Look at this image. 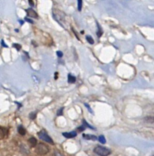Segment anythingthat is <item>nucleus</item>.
Masks as SVG:
<instances>
[{
  "mask_svg": "<svg viewBox=\"0 0 154 156\" xmlns=\"http://www.w3.org/2000/svg\"><path fill=\"white\" fill-rule=\"evenodd\" d=\"M94 152L100 156H108L111 154V151L108 148L102 146H96L94 148Z\"/></svg>",
  "mask_w": 154,
  "mask_h": 156,
  "instance_id": "f257e3e1",
  "label": "nucleus"
},
{
  "mask_svg": "<svg viewBox=\"0 0 154 156\" xmlns=\"http://www.w3.org/2000/svg\"><path fill=\"white\" fill-rule=\"evenodd\" d=\"M48 152H49V148L46 145L43 144V143H39V144L37 145L36 152L37 154H39L40 155H46L47 153H48Z\"/></svg>",
  "mask_w": 154,
  "mask_h": 156,
  "instance_id": "f03ea898",
  "label": "nucleus"
},
{
  "mask_svg": "<svg viewBox=\"0 0 154 156\" xmlns=\"http://www.w3.org/2000/svg\"><path fill=\"white\" fill-rule=\"evenodd\" d=\"M38 137L40 139L43 140V141H45L47 142L48 143H51V144H53V142L52 139L48 136V134L46 133V131L44 130H41L40 131V132L38 133Z\"/></svg>",
  "mask_w": 154,
  "mask_h": 156,
  "instance_id": "7ed1b4c3",
  "label": "nucleus"
},
{
  "mask_svg": "<svg viewBox=\"0 0 154 156\" xmlns=\"http://www.w3.org/2000/svg\"><path fill=\"white\" fill-rule=\"evenodd\" d=\"M25 11L27 12V15L28 17L33 18H38V15H37V12L33 10L32 8H28L25 10Z\"/></svg>",
  "mask_w": 154,
  "mask_h": 156,
  "instance_id": "20e7f679",
  "label": "nucleus"
},
{
  "mask_svg": "<svg viewBox=\"0 0 154 156\" xmlns=\"http://www.w3.org/2000/svg\"><path fill=\"white\" fill-rule=\"evenodd\" d=\"M63 136L65 138L67 139H71V138H74L77 136V133L76 131H72L70 133H63Z\"/></svg>",
  "mask_w": 154,
  "mask_h": 156,
  "instance_id": "39448f33",
  "label": "nucleus"
},
{
  "mask_svg": "<svg viewBox=\"0 0 154 156\" xmlns=\"http://www.w3.org/2000/svg\"><path fill=\"white\" fill-rule=\"evenodd\" d=\"M83 136L84 139H86L87 140H93V141H95V140L98 139V138H97L95 136L90 135V134H83Z\"/></svg>",
  "mask_w": 154,
  "mask_h": 156,
  "instance_id": "423d86ee",
  "label": "nucleus"
},
{
  "mask_svg": "<svg viewBox=\"0 0 154 156\" xmlns=\"http://www.w3.org/2000/svg\"><path fill=\"white\" fill-rule=\"evenodd\" d=\"M18 133L20 134V135L24 136L25 135V133H26V130L22 126H18Z\"/></svg>",
  "mask_w": 154,
  "mask_h": 156,
  "instance_id": "0eeeda50",
  "label": "nucleus"
},
{
  "mask_svg": "<svg viewBox=\"0 0 154 156\" xmlns=\"http://www.w3.org/2000/svg\"><path fill=\"white\" fill-rule=\"evenodd\" d=\"M28 142H29L31 147H34L35 145H37V139L34 138V137H31V138L28 139Z\"/></svg>",
  "mask_w": 154,
  "mask_h": 156,
  "instance_id": "6e6552de",
  "label": "nucleus"
},
{
  "mask_svg": "<svg viewBox=\"0 0 154 156\" xmlns=\"http://www.w3.org/2000/svg\"><path fill=\"white\" fill-rule=\"evenodd\" d=\"M68 82L70 84H73L76 82V77L73 76L71 74L68 75Z\"/></svg>",
  "mask_w": 154,
  "mask_h": 156,
  "instance_id": "1a4fd4ad",
  "label": "nucleus"
},
{
  "mask_svg": "<svg viewBox=\"0 0 154 156\" xmlns=\"http://www.w3.org/2000/svg\"><path fill=\"white\" fill-rule=\"evenodd\" d=\"M98 139H99V141L102 143V144H105V143H106L105 138V136H104L103 135L99 136V138H98Z\"/></svg>",
  "mask_w": 154,
  "mask_h": 156,
  "instance_id": "9d476101",
  "label": "nucleus"
},
{
  "mask_svg": "<svg viewBox=\"0 0 154 156\" xmlns=\"http://www.w3.org/2000/svg\"><path fill=\"white\" fill-rule=\"evenodd\" d=\"M97 26H98V28H99V30H98V32H97V36H98L99 37H100L102 35V34H103V31H102V28H101V27H100V25L99 24L97 23Z\"/></svg>",
  "mask_w": 154,
  "mask_h": 156,
  "instance_id": "9b49d317",
  "label": "nucleus"
},
{
  "mask_svg": "<svg viewBox=\"0 0 154 156\" xmlns=\"http://www.w3.org/2000/svg\"><path fill=\"white\" fill-rule=\"evenodd\" d=\"M86 39L87 41L90 43V44H93V43H94V40H93V38L91 36H89V35L86 36Z\"/></svg>",
  "mask_w": 154,
  "mask_h": 156,
  "instance_id": "f8f14e48",
  "label": "nucleus"
},
{
  "mask_svg": "<svg viewBox=\"0 0 154 156\" xmlns=\"http://www.w3.org/2000/svg\"><path fill=\"white\" fill-rule=\"evenodd\" d=\"M78 1V10L81 11L82 7H83V0H77Z\"/></svg>",
  "mask_w": 154,
  "mask_h": 156,
  "instance_id": "ddd939ff",
  "label": "nucleus"
},
{
  "mask_svg": "<svg viewBox=\"0 0 154 156\" xmlns=\"http://www.w3.org/2000/svg\"><path fill=\"white\" fill-rule=\"evenodd\" d=\"M83 125H84V126H88V127H89V129H95V128H94L93 126H90V125H89V123H88L86 122V120H83Z\"/></svg>",
  "mask_w": 154,
  "mask_h": 156,
  "instance_id": "4468645a",
  "label": "nucleus"
},
{
  "mask_svg": "<svg viewBox=\"0 0 154 156\" xmlns=\"http://www.w3.org/2000/svg\"><path fill=\"white\" fill-rule=\"evenodd\" d=\"M12 46L15 47L17 50H20V49H21V46L20 44H18V43H13V44H12Z\"/></svg>",
  "mask_w": 154,
  "mask_h": 156,
  "instance_id": "2eb2a0df",
  "label": "nucleus"
},
{
  "mask_svg": "<svg viewBox=\"0 0 154 156\" xmlns=\"http://www.w3.org/2000/svg\"><path fill=\"white\" fill-rule=\"evenodd\" d=\"M36 112H32V113H31L30 114H29V117H30V119H31V120H34L36 118Z\"/></svg>",
  "mask_w": 154,
  "mask_h": 156,
  "instance_id": "dca6fc26",
  "label": "nucleus"
},
{
  "mask_svg": "<svg viewBox=\"0 0 154 156\" xmlns=\"http://www.w3.org/2000/svg\"><path fill=\"white\" fill-rule=\"evenodd\" d=\"M5 136V132H4V129H2L1 127H0V139H3V137Z\"/></svg>",
  "mask_w": 154,
  "mask_h": 156,
  "instance_id": "f3484780",
  "label": "nucleus"
},
{
  "mask_svg": "<svg viewBox=\"0 0 154 156\" xmlns=\"http://www.w3.org/2000/svg\"><path fill=\"white\" fill-rule=\"evenodd\" d=\"M63 107H61L59 108V110L57 111V116H62L63 115Z\"/></svg>",
  "mask_w": 154,
  "mask_h": 156,
  "instance_id": "a211bd4d",
  "label": "nucleus"
},
{
  "mask_svg": "<svg viewBox=\"0 0 154 156\" xmlns=\"http://www.w3.org/2000/svg\"><path fill=\"white\" fill-rule=\"evenodd\" d=\"M146 119L148 120V121H146V122L150 123H153V118L152 117H149L146 118Z\"/></svg>",
  "mask_w": 154,
  "mask_h": 156,
  "instance_id": "6ab92c4d",
  "label": "nucleus"
},
{
  "mask_svg": "<svg viewBox=\"0 0 154 156\" xmlns=\"http://www.w3.org/2000/svg\"><path fill=\"white\" fill-rule=\"evenodd\" d=\"M56 54H57L58 57H59V58L63 57V52H62V51H59V50L56 52Z\"/></svg>",
  "mask_w": 154,
  "mask_h": 156,
  "instance_id": "aec40b11",
  "label": "nucleus"
},
{
  "mask_svg": "<svg viewBox=\"0 0 154 156\" xmlns=\"http://www.w3.org/2000/svg\"><path fill=\"white\" fill-rule=\"evenodd\" d=\"M85 129H86V126H85L84 125H83V126H79V127L78 128V130L80 131V132H82V131H83Z\"/></svg>",
  "mask_w": 154,
  "mask_h": 156,
  "instance_id": "412c9836",
  "label": "nucleus"
},
{
  "mask_svg": "<svg viewBox=\"0 0 154 156\" xmlns=\"http://www.w3.org/2000/svg\"><path fill=\"white\" fill-rule=\"evenodd\" d=\"M24 21H28V22H29V23H31V24L34 23V21L31 20V19H30V18H24Z\"/></svg>",
  "mask_w": 154,
  "mask_h": 156,
  "instance_id": "4be33fe9",
  "label": "nucleus"
},
{
  "mask_svg": "<svg viewBox=\"0 0 154 156\" xmlns=\"http://www.w3.org/2000/svg\"><path fill=\"white\" fill-rule=\"evenodd\" d=\"M54 155H55V156H63L61 153H59L58 151H55V152H54Z\"/></svg>",
  "mask_w": 154,
  "mask_h": 156,
  "instance_id": "5701e85b",
  "label": "nucleus"
},
{
  "mask_svg": "<svg viewBox=\"0 0 154 156\" xmlns=\"http://www.w3.org/2000/svg\"><path fill=\"white\" fill-rule=\"evenodd\" d=\"M28 2H29V5L31 6V7H34V2H33V0H28Z\"/></svg>",
  "mask_w": 154,
  "mask_h": 156,
  "instance_id": "b1692460",
  "label": "nucleus"
},
{
  "mask_svg": "<svg viewBox=\"0 0 154 156\" xmlns=\"http://www.w3.org/2000/svg\"><path fill=\"white\" fill-rule=\"evenodd\" d=\"M1 43H2V46H4V47H7V48H8V45H6V44H5V42H4V40H3L1 41Z\"/></svg>",
  "mask_w": 154,
  "mask_h": 156,
  "instance_id": "393cba45",
  "label": "nucleus"
},
{
  "mask_svg": "<svg viewBox=\"0 0 154 156\" xmlns=\"http://www.w3.org/2000/svg\"><path fill=\"white\" fill-rule=\"evenodd\" d=\"M85 106H86V107H88V110H89V111L91 112V113H92V110H90V107H89V105H88L87 104H85Z\"/></svg>",
  "mask_w": 154,
  "mask_h": 156,
  "instance_id": "a878e982",
  "label": "nucleus"
},
{
  "mask_svg": "<svg viewBox=\"0 0 154 156\" xmlns=\"http://www.w3.org/2000/svg\"><path fill=\"white\" fill-rule=\"evenodd\" d=\"M19 22L21 23V24H24L23 21H21V20H19Z\"/></svg>",
  "mask_w": 154,
  "mask_h": 156,
  "instance_id": "bb28decb",
  "label": "nucleus"
}]
</instances>
